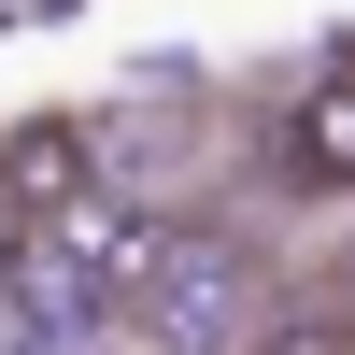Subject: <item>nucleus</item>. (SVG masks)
Listing matches in <instances>:
<instances>
[{
    "instance_id": "f257e3e1",
    "label": "nucleus",
    "mask_w": 355,
    "mask_h": 355,
    "mask_svg": "<svg viewBox=\"0 0 355 355\" xmlns=\"http://www.w3.org/2000/svg\"><path fill=\"white\" fill-rule=\"evenodd\" d=\"M270 256L242 242L227 214H157V256L128 270V313H114V341L128 355H242L270 327Z\"/></svg>"
},
{
    "instance_id": "f03ea898",
    "label": "nucleus",
    "mask_w": 355,
    "mask_h": 355,
    "mask_svg": "<svg viewBox=\"0 0 355 355\" xmlns=\"http://www.w3.org/2000/svg\"><path fill=\"white\" fill-rule=\"evenodd\" d=\"M0 185H15L28 227H71L85 199H114L128 171L100 157V114H15V128H0Z\"/></svg>"
},
{
    "instance_id": "7ed1b4c3",
    "label": "nucleus",
    "mask_w": 355,
    "mask_h": 355,
    "mask_svg": "<svg viewBox=\"0 0 355 355\" xmlns=\"http://www.w3.org/2000/svg\"><path fill=\"white\" fill-rule=\"evenodd\" d=\"M270 185L284 199H355V57L313 71L299 100L270 114Z\"/></svg>"
},
{
    "instance_id": "20e7f679",
    "label": "nucleus",
    "mask_w": 355,
    "mask_h": 355,
    "mask_svg": "<svg viewBox=\"0 0 355 355\" xmlns=\"http://www.w3.org/2000/svg\"><path fill=\"white\" fill-rule=\"evenodd\" d=\"M242 355H355V299H299V313H270Z\"/></svg>"
},
{
    "instance_id": "39448f33",
    "label": "nucleus",
    "mask_w": 355,
    "mask_h": 355,
    "mask_svg": "<svg viewBox=\"0 0 355 355\" xmlns=\"http://www.w3.org/2000/svg\"><path fill=\"white\" fill-rule=\"evenodd\" d=\"M15 242H28V214H15V185H0V270H15Z\"/></svg>"
}]
</instances>
